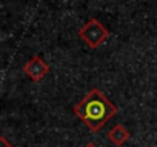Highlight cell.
<instances>
[{
	"label": "cell",
	"mask_w": 157,
	"mask_h": 147,
	"mask_svg": "<svg viewBox=\"0 0 157 147\" xmlns=\"http://www.w3.org/2000/svg\"><path fill=\"white\" fill-rule=\"evenodd\" d=\"M72 112L93 132H99L117 113V107L105 97L102 91L93 88L72 107Z\"/></svg>",
	"instance_id": "obj_1"
},
{
	"label": "cell",
	"mask_w": 157,
	"mask_h": 147,
	"mask_svg": "<svg viewBox=\"0 0 157 147\" xmlns=\"http://www.w3.org/2000/svg\"><path fill=\"white\" fill-rule=\"evenodd\" d=\"M78 37L83 43H86V46H90L91 49H97L100 45H103L108 37H109V31L103 26V23L97 19H90L78 31Z\"/></svg>",
	"instance_id": "obj_2"
},
{
	"label": "cell",
	"mask_w": 157,
	"mask_h": 147,
	"mask_svg": "<svg viewBox=\"0 0 157 147\" xmlns=\"http://www.w3.org/2000/svg\"><path fill=\"white\" fill-rule=\"evenodd\" d=\"M23 72L33 80V81H42L46 74L49 72V64L40 57V55H34L31 57V60L23 66Z\"/></svg>",
	"instance_id": "obj_3"
},
{
	"label": "cell",
	"mask_w": 157,
	"mask_h": 147,
	"mask_svg": "<svg viewBox=\"0 0 157 147\" xmlns=\"http://www.w3.org/2000/svg\"><path fill=\"white\" fill-rule=\"evenodd\" d=\"M129 138H131V133H129L128 129H125L122 124H116V126L108 132V139H109L113 144H116L117 147L123 145Z\"/></svg>",
	"instance_id": "obj_4"
},
{
	"label": "cell",
	"mask_w": 157,
	"mask_h": 147,
	"mask_svg": "<svg viewBox=\"0 0 157 147\" xmlns=\"http://www.w3.org/2000/svg\"><path fill=\"white\" fill-rule=\"evenodd\" d=\"M0 147H14V145L6 139V136H3V135H2V136H0Z\"/></svg>",
	"instance_id": "obj_5"
},
{
	"label": "cell",
	"mask_w": 157,
	"mask_h": 147,
	"mask_svg": "<svg viewBox=\"0 0 157 147\" xmlns=\"http://www.w3.org/2000/svg\"><path fill=\"white\" fill-rule=\"evenodd\" d=\"M85 147H97V145H96V144H94V142H88V144H86V145H85Z\"/></svg>",
	"instance_id": "obj_6"
}]
</instances>
